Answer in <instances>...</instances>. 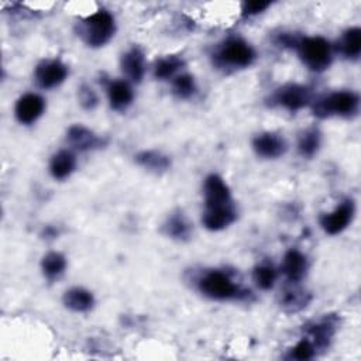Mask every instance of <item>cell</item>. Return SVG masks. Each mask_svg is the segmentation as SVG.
<instances>
[{
	"mask_svg": "<svg viewBox=\"0 0 361 361\" xmlns=\"http://www.w3.org/2000/svg\"><path fill=\"white\" fill-rule=\"evenodd\" d=\"M254 59V48L238 37L226 39L213 55V62L220 68H247Z\"/></svg>",
	"mask_w": 361,
	"mask_h": 361,
	"instance_id": "1",
	"label": "cell"
},
{
	"mask_svg": "<svg viewBox=\"0 0 361 361\" xmlns=\"http://www.w3.org/2000/svg\"><path fill=\"white\" fill-rule=\"evenodd\" d=\"M114 17L106 10H99L94 14L86 17L79 27V35L82 37V39L89 47L94 48L107 44L114 35Z\"/></svg>",
	"mask_w": 361,
	"mask_h": 361,
	"instance_id": "2",
	"label": "cell"
},
{
	"mask_svg": "<svg viewBox=\"0 0 361 361\" xmlns=\"http://www.w3.org/2000/svg\"><path fill=\"white\" fill-rule=\"evenodd\" d=\"M296 49L302 62L314 72H322L331 63V45L323 37L299 38Z\"/></svg>",
	"mask_w": 361,
	"mask_h": 361,
	"instance_id": "3",
	"label": "cell"
},
{
	"mask_svg": "<svg viewBox=\"0 0 361 361\" xmlns=\"http://www.w3.org/2000/svg\"><path fill=\"white\" fill-rule=\"evenodd\" d=\"M199 290L216 300H227L235 298L247 296V292L243 290L226 272L221 271H209L199 279Z\"/></svg>",
	"mask_w": 361,
	"mask_h": 361,
	"instance_id": "4",
	"label": "cell"
},
{
	"mask_svg": "<svg viewBox=\"0 0 361 361\" xmlns=\"http://www.w3.org/2000/svg\"><path fill=\"white\" fill-rule=\"evenodd\" d=\"M358 103L360 97L354 92H334L317 99L313 103V113L322 118L333 114L348 117L358 110Z\"/></svg>",
	"mask_w": 361,
	"mask_h": 361,
	"instance_id": "5",
	"label": "cell"
},
{
	"mask_svg": "<svg viewBox=\"0 0 361 361\" xmlns=\"http://www.w3.org/2000/svg\"><path fill=\"white\" fill-rule=\"evenodd\" d=\"M312 97V92L309 87L298 83H289L279 87L275 94L274 100L276 104L285 107L289 111H298L309 104Z\"/></svg>",
	"mask_w": 361,
	"mask_h": 361,
	"instance_id": "6",
	"label": "cell"
},
{
	"mask_svg": "<svg viewBox=\"0 0 361 361\" xmlns=\"http://www.w3.org/2000/svg\"><path fill=\"white\" fill-rule=\"evenodd\" d=\"M68 76V68L59 59H47L37 65L34 78L39 87L52 89L59 86Z\"/></svg>",
	"mask_w": 361,
	"mask_h": 361,
	"instance_id": "7",
	"label": "cell"
},
{
	"mask_svg": "<svg viewBox=\"0 0 361 361\" xmlns=\"http://www.w3.org/2000/svg\"><path fill=\"white\" fill-rule=\"evenodd\" d=\"M354 212H355L354 202L347 199L338 207H336L331 213L323 214L320 217V226L327 234L336 235L347 228V226L351 223L354 217Z\"/></svg>",
	"mask_w": 361,
	"mask_h": 361,
	"instance_id": "8",
	"label": "cell"
},
{
	"mask_svg": "<svg viewBox=\"0 0 361 361\" xmlns=\"http://www.w3.org/2000/svg\"><path fill=\"white\" fill-rule=\"evenodd\" d=\"M45 110V100L37 93H27L21 96L14 107V114L18 123L21 124H32L37 121Z\"/></svg>",
	"mask_w": 361,
	"mask_h": 361,
	"instance_id": "9",
	"label": "cell"
},
{
	"mask_svg": "<svg viewBox=\"0 0 361 361\" xmlns=\"http://www.w3.org/2000/svg\"><path fill=\"white\" fill-rule=\"evenodd\" d=\"M203 192H204V206L206 207L233 203L231 193H230L227 183L224 182V179L221 176H219L216 173H212L204 179Z\"/></svg>",
	"mask_w": 361,
	"mask_h": 361,
	"instance_id": "10",
	"label": "cell"
},
{
	"mask_svg": "<svg viewBox=\"0 0 361 361\" xmlns=\"http://www.w3.org/2000/svg\"><path fill=\"white\" fill-rule=\"evenodd\" d=\"M235 216L237 213L233 203L212 206V207H206L202 216V223L207 230L219 231L228 227L235 220Z\"/></svg>",
	"mask_w": 361,
	"mask_h": 361,
	"instance_id": "11",
	"label": "cell"
},
{
	"mask_svg": "<svg viewBox=\"0 0 361 361\" xmlns=\"http://www.w3.org/2000/svg\"><path fill=\"white\" fill-rule=\"evenodd\" d=\"M66 141L73 149L80 151V152L96 149V148L104 145V140L102 137H99L92 130H89L87 127L80 126V124L72 126L68 130Z\"/></svg>",
	"mask_w": 361,
	"mask_h": 361,
	"instance_id": "12",
	"label": "cell"
},
{
	"mask_svg": "<svg viewBox=\"0 0 361 361\" xmlns=\"http://www.w3.org/2000/svg\"><path fill=\"white\" fill-rule=\"evenodd\" d=\"M252 148L262 158H278L285 154L286 142L275 133H261L252 140Z\"/></svg>",
	"mask_w": 361,
	"mask_h": 361,
	"instance_id": "13",
	"label": "cell"
},
{
	"mask_svg": "<svg viewBox=\"0 0 361 361\" xmlns=\"http://www.w3.org/2000/svg\"><path fill=\"white\" fill-rule=\"evenodd\" d=\"M307 271V258L298 250H289L282 259V272L292 283L303 279Z\"/></svg>",
	"mask_w": 361,
	"mask_h": 361,
	"instance_id": "14",
	"label": "cell"
},
{
	"mask_svg": "<svg viewBox=\"0 0 361 361\" xmlns=\"http://www.w3.org/2000/svg\"><path fill=\"white\" fill-rule=\"evenodd\" d=\"M120 65H121V71L130 80L138 83L144 78L145 62H144V54L140 48L134 47L128 49L126 54H123Z\"/></svg>",
	"mask_w": 361,
	"mask_h": 361,
	"instance_id": "15",
	"label": "cell"
},
{
	"mask_svg": "<svg viewBox=\"0 0 361 361\" xmlns=\"http://www.w3.org/2000/svg\"><path fill=\"white\" fill-rule=\"evenodd\" d=\"M107 97L111 109L123 111L131 104L134 92L127 80H111L107 85Z\"/></svg>",
	"mask_w": 361,
	"mask_h": 361,
	"instance_id": "16",
	"label": "cell"
},
{
	"mask_svg": "<svg viewBox=\"0 0 361 361\" xmlns=\"http://www.w3.org/2000/svg\"><path fill=\"white\" fill-rule=\"evenodd\" d=\"M337 327V320L336 317L327 316L322 319L317 323H312L306 327V331L312 336L313 338V345L314 348H326L331 340V337L336 333Z\"/></svg>",
	"mask_w": 361,
	"mask_h": 361,
	"instance_id": "17",
	"label": "cell"
},
{
	"mask_svg": "<svg viewBox=\"0 0 361 361\" xmlns=\"http://www.w3.org/2000/svg\"><path fill=\"white\" fill-rule=\"evenodd\" d=\"M75 166H76V158L73 152L68 149L58 151L56 154L52 155L49 161V172L52 178L58 180L68 178L75 171Z\"/></svg>",
	"mask_w": 361,
	"mask_h": 361,
	"instance_id": "18",
	"label": "cell"
},
{
	"mask_svg": "<svg viewBox=\"0 0 361 361\" xmlns=\"http://www.w3.org/2000/svg\"><path fill=\"white\" fill-rule=\"evenodd\" d=\"M63 305L73 312L83 313L93 307L94 298H93L92 292H89L87 289L76 286V288H71L69 290L65 292Z\"/></svg>",
	"mask_w": 361,
	"mask_h": 361,
	"instance_id": "19",
	"label": "cell"
},
{
	"mask_svg": "<svg viewBox=\"0 0 361 361\" xmlns=\"http://www.w3.org/2000/svg\"><path fill=\"white\" fill-rule=\"evenodd\" d=\"M135 162L138 165H141L142 168L155 172V173H161L165 172L169 166H171V159L164 155L159 151H154V149H148V151H141L135 155Z\"/></svg>",
	"mask_w": 361,
	"mask_h": 361,
	"instance_id": "20",
	"label": "cell"
},
{
	"mask_svg": "<svg viewBox=\"0 0 361 361\" xmlns=\"http://www.w3.org/2000/svg\"><path fill=\"white\" fill-rule=\"evenodd\" d=\"M341 54L348 59H357L361 54V30L358 27L348 28L340 41Z\"/></svg>",
	"mask_w": 361,
	"mask_h": 361,
	"instance_id": "21",
	"label": "cell"
},
{
	"mask_svg": "<svg viewBox=\"0 0 361 361\" xmlns=\"http://www.w3.org/2000/svg\"><path fill=\"white\" fill-rule=\"evenodd\" d=\"M65 267H66L65 257L56 251L48 252L47 255H44V258L41 261V269H42L45 278L49 281L56 279L65 271Z\"/></svg>",
	"mask_w": 361,
	"mask_h": 361,
	"instance_id": "22",
	"label": "cell"
},
{
	"mask_svg": "<svg viewBox=\"0 0 361 361\" xmlns=\"http://www.w3.org/2000/svg\"><path fill=\"white\" fill-rule=\"evenodd\" d=\"M320 147V133L317 128L312 127L305 130L298 141V149L302 157L310 158L313 157Z\"/></svg>",
	"mask_w": 361,
	"mask_h": 361,
	"instance_id": "23",
	"label": "cell"
},
{
	"mask_svg": "<svg viewBox=\"0 0 361 361\" xmlns=\"http://www.w3.org/2000/svg\"><path fill=\"white\" fill-rule=\"evenodd\" d=\"M182 66H183V61H182V58H179L176 55H169V56L161 58L159 61H157V63L154 66V76L159 80L169 79Z\"/></svg>",
	"mask_w": 361,
	"mask_h": 361,
	"instance_id": "24",
	"label": "cell"
},
{
	"mask_svg": "<svg viewBox=\"0 0 361 361\" xmlns=\"http://www.w3.org/2000/svg\"><path fill=\"white\" fill-rule=\"evenodd\" d=\"M310 300V295L305 292L303 289L298 288H290L283 292L281 305L288 310V312H298L303 309Z\"/></svg>",
	"mask_w": 361,
	"mask_h": 361,
	"instance_id": "25",
	"label": "cell"
},
{
	"mask_svg": "<svg viewBox=\"0 0 361 361\" xmlns=\"http://www.w3.org/2000/svg\"><path fill=\"white\" fill-rule=\"evenodd\" d=\"M165 233L176 240H186L190 235V224L182 214L171 216L165 223Z\"/></svg>",
	"mask_w": 361,
	"mask_h": 361,
	"instance_id": "26",
	"label": "cell"
},
{
	"mask_svg": "<svg viewBox=\"0 0 361 361\" xmlns=\"http://www.w3.org/2000/svg\"><path fill=\"white\" fill-rule=\"evenodd\" d=\"M196 92V83L192 75L180 73L172 80V93L178 99H189Z\"/></svg>",
	"mask_w": 361,
	"mask_h": 361,
	"instance_id": "27",
	"label": "cell"
},
{
	"mask_svg": "<svg viewBox=\"0 0 361 361\" xmlns=\"http://www.w3.org/2000/svg\"><path fill=\"white\" fill-rule=\"evenodd\" d=\"M252 279L255 282V285L259 289L268 290L274 286L275 279H276V271L274 269V267L268 265V264H262L254 268L252 271Z\"/></svg>",
	"mask_w": 361,
	"mask_h": 361,
	"instance_id": "28",
	"label": "cell"
},
{
	"mask_svg": "<svg viewBox=\"0 0 361 361\" xmlns=\"http://www.w3.org/2000/svg\"><path fill=\"white\" fill-rule=\"evenodd\" d=\"M316 354V348L313 345V343L307 338L300 340L293 348H290L288 358L290 360H299V361H306L313 358Z\"/></svg>",
	"mask_w": 361,
	"mask_h": 361,
	"instance_id": "29",
	"label": "cell"
},
{
	"mask_svg": "<svg viewBox=\"0 0 361 361\" xmlns=\"http://www.w3.org/2000/svg\"><path fill=\"white\" fill-rule=\"evenodd\" d=\"M97 94L90 86L82 85L79 87V103L85 110H93L97 106Z\"/></svg>",
	"mask_w": 361,
	"mask_h": 361,
	"instance_id": "30",
	"label": "cell"
},
{
	"mask_svg": "<svg viewBox=\"0 0 361 361\" xmlns=\"http://www.w3.org/2000/svg\"><path fill=\"white\" fill-rule=\"evenodd\" d=\"M269 1H248L244 4L243 14L244 16H254L261 11H264L267 7H269Z\"/></svg>",
	"mask_w": 361,
	"mask_h": 361,
	"instance_id": "31",
	"label": "cell"
}]
</instances>
